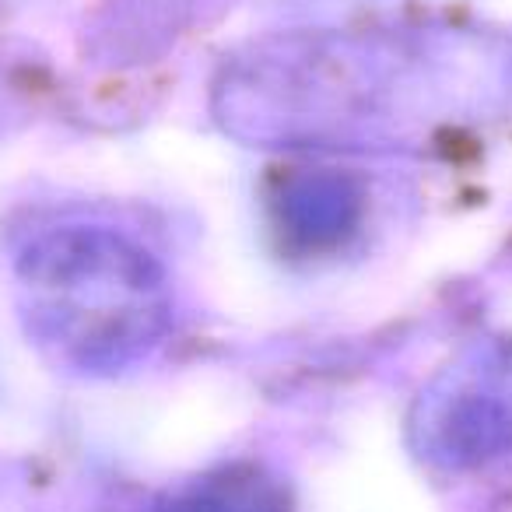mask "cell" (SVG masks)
Returning <instances> with one entry per match:
<instances>
[{"label":"cell","mask_w":512,"mask_h":512,"mask_svg":"<svg viewBox=\"0 0 512 512\" xmlns=\"http://www.w3.org/2000/svg\"><path fill=\"white\" fill-rule=\"evenodd\" d=\"M414 53L379 32H288L228 60L214 116L264 148L348 144L411 113Z\"/></svg>","instance_id":"1"},{"label":"cell","mask_w":512,"mask_h":512,"mask_svg":"<svg viewBox=\"0 0 512 512\" xmlns=\"http://www.w3.org/2000/svg\"><path fill=\"white\" fill-rule=\"evenodd\" d=\"M29 334L81 372H120L144 358L172 323L165 267L130 235L60 221L15 253Z\"/></svg>","instance_id":"2"},{"label":"cell","mask_w":512,"mask_h":512,"mask_svg":"<svg viewBox=\"0 0 512 512\" xmlns=\"http://www.w3.org/2000/svg\"><path fill=\"white\" fill-rule=\"evenodd\" d=\"M162 512H292L278 477L253 463H232L193 481Z\"/></svg>","instance_id":"5"},{"label":"cell","mask_w":512,"mask_h":512,"mask_svg":"<svg viewBox=\"0 0 512 512\" xmlns=\"http://www.w3.org/2000/svg\"><path fill=\"white\" fill-rule=\"evenodd\" d=\"M411 435L428 463L474 470L512 449V351L477 348L418 397Z\"/></svg>","instance_id":"3"},{"label":"cell","mask_w":512,"mask_h":512,"mask_svg":"<svg viewBox=\"0 0 512 512\" xmlns=\"http://www.w3.org/2000/svg\"><path fill=\"white\" fill-rule=\"evenodd\" d=\"M365 186L341 169H292L271 193V225L281 249L327 256L344 249L365 221Z\"/></svg>","instance_id":"4"}]
</instances>
